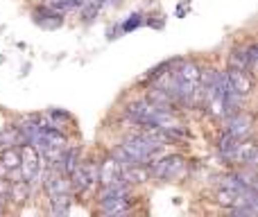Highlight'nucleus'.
<instances>
[{"label": "nucleus", "mask_w": 258, "mask_h": 217, "mask_svg": "<svg viewBox=\"0 0 258 217\" xmlns=\"http://www.w3.org/2000/svg\"><path fill=\"white\" fill-rule=\"evenodd\" d=\"M122 3H125V0H98L100 9H118Z\"/></svg>", "instance_id": "obj_23"}, {"label": "nucleus", "mask_w": 258, "mask_h": 217, "mask_svg": "<svg viewBox=\"0 0 258 217\" xmlns=\"http://www.w3.org/2000/svg\"><path fill=\"white\" fill-rule=\"evenodd\" d=\"M186 14H188V7H183V3H181V5L177 7V16H179V18H183Z\"/></svg>", "instance_id": "obj_24"}, {"label": "nucleus", "mask_w": 258, "mask_h": 217, "mask_svg": "<svg viewBox=\"0 0 258 217\" xmlns=\"http://www.w3.org/2000/svg\"><path fill=\"white\" fill-rule=\"evenodd\" d=\"M222 131L236 138V140H247V138L254 136V118H251L249 111L242 109L222 120Z\"/></svg>", "instance_id": "obj_4"}, {"label": "nucleus", "mask_w": 258, "mask_h": 217, "mask_svg": "<svg viewBox=\"0 0 258 217\" xmlns=\"http://www.w3.org/2000/svg\"><path fill=\"white\" fill-rule=\"evenodd\" d=\"M134 204H136V197H134L132 192H127V195H118V197H111V199H100L98 210L107 217L127 215L129 210L134 208Z\"/></svg>", "instance_id": "obj_9"}, {"label": "nucleus", "mask_w": 258, "mask_h": 217, "mask_svg": "<svg viewBox=\"0 0 258 217\" xmlns=\"http://www.w3.org/2000/svg\"><path fill=\"white\" fill-rule=\"evenodd\" d=\"M120 163L113 159L111 154L107 156L104 161H98V188L100 186H111V183H120Z\"/></svg>", "instance_id": "obj_11"}, {"label": "nucleus", "mask_w": 258, "mask_h": 217, "mask_svg": "<svg viewBox=\"0 0 258 217\" xmlns=\"http://www.w3.org/2000/svg\"><path fill=\"white\" fill-rule=\"evenodd\" d=\"M77 12H80V16H82V21H84V23H93V21H98V16H100V12H102V9H100L98 0H86V3L82 5Z\"/></svg>", "instance_id": "obj_19"}, {"label": "nucleus", "mask_w": 258, "mask_h": 217, "mask_svg": "<svg viewBox=\"0 0 258 217\" xmlns=\"http://www.w3.org/2000/svg\"><path fill=\"white\" fill-rule=\"evenodd\" d=\"M143 21H145V14L143 12H132L125 21H120V30L122 34H129V32H136L138 27H143Z\"/></svg>", "instance_id": "obj_20"}, {"label": "nucleus", "mask_w": 258, "mask_h": 217, "mask_svg": "<svg viewBox=\"0 0 258 217\" xmlns=\"http://www.w3.org/2000/svg\"><path fill=\"white\" fill-rule=\"evenodd\" d=\"M41 3H43V0H41Z\"/></svg>", "instance_id": "obj_27"}, {"label": "nucleus", "mask_w": 258, "mask_h": 217, "mask_svg": "<svg viewBox=\"0 0 258 217\" xmlns=\"http://www.w3.org/2000/svg\"><path fill=\"white\" fill-rule=\"evenodd\" d=\"M48 206H50V215L63 217V215H71V210H73V199H71V195L48 197Z\"/></svg>", "instance_id": "obj_15"}, {"label": "nucleus", "mask_w": 258, "mask_h": 217, "mask_svg": "<svg viewBox=\"0 0 258 217\" xmlns=\"http://www.w3.org/2000/svg\"><path fill=\"white\" fill-rule=\"evenodd\" d=\"M143 25H150V27H154V30H163L165 18L161 16V14H147L145 21H143Z\"/></svg>", "instance_id": "obj_21"}, {"label": "nucleus", "mask_w": 258, "mask_h": 217, "mask_svg": "<svg viewBox=\"0 0 258 217\" xmlns=\"http://www.w3.org/2000/svg\"><path fill=\"white\" fill-rule=\"evenodd\" d=\"M32 195V186L25 179H16V181H9L7 188V199H12L14 204H25Z\"/></svg>", "instance_id": "obj_13"}, {"label": "nucleus", "mask_w": 258, "mask_h": 217, "mask_svg": "<svg viewBox=\"0 0 258 217\" xmlns=\"http://www.w3.org/2000/svg\"><path fill=\"white\" fill-rule=\"evenodd\" d=\"M224 73H227V82L233 93L240 95L242 100L251 98V93H254V77L247 75L245 70H229V68Z\"/></svg>", "instance_id": "obj_10"}, {"label": "nucleus", "mask_w": 258, "mask_h": 217, "mask_svg": "<svg viewBox=\"0 0 258 217\" xmlns=\"http://www.w3.org/2000/svg\"><path fill=\"white\" fill-rule=\"evenodd\" d=\"M43 3L48 5V7L61 12V14H71V12H77V9H80L86 0H43Z\"/></svg>", "instance_id": "obj_18"}, {"label": "nucleus", "mask_w": 258, "mask_h": 217, "mask_svg": "<svg viewBox=\"0 0 258 217\" xmlns=\"http://www.w3.org/2000/svg\"><path fill=\"white\" fill-rule=\"evenodd\" d=\"M43 120L50 124V127L59 129V131H63L66 127H71V124H73V115L68 113L66 109H50V111H45Z\"/></svg>", "instance_id": "obj_14"}, {"label": "nucleus", "mask_w": 258, "mask_h": 217, "mask_svg": "<svg viewBox=\"0 0 258 217\" xmlns=\"http://www.w3.org/2000/svg\"><path fill=\"white\" fill-rule=\"evenodd\" d=\"M21 75H23V77H25V75H30V63H25V66L21 68Z\"/></svg>", "instance_id": "obj_25"}, {"label": "nucleus", "mask_w": 258, "mask_h": 217, "mask_svg": "<svg viewBox=\"0 0 258 217\" xmlns=\"http://www.w3.org/2000/svg\"><path fill=\"white\" fill-rule=\"evenodd\" d=\"M188 174V159L179 152L161 154L152 161L150 165V179L156 181H179Z\"/></svg>", "instance_id": "obj_1"}, {"label": "nucleus", "mask_w": 258, "mask_h": 217, "mask_svg": "<svg viewBox=\"0 0 258 217\" xmlns=\"http://www.w3.org/2000/svg\"><path fill=\"white\" fill-rule=\"evenodd\" d=\"M229 70H245L247 73V59H245V45H236L227 57Z\"/></svg>", "instance_id": "obj_16"}, {"label": "nucleus", "mask_w": 258, "mask_h": 217, "mask_svg": "<svg viewBox=\"0 0 258 217\" xmlns=\"http://www.w3.org/2000/svg\"><path fill=\"white\" fill-rule=\"evenodd\" d=\"M18 150H21V174L25 181H30V186L34 188L36 181H41L43 179L45 172H41V168H43V159H41L39 150H36L34 145H30V142H25V145H18Z\"/></svg>", "instance_id": "obj_3"}, {"label": "nucleus", "mask_w": 258, "mask_h": 217, "mask_svg": "<svg viewBox=\"0 0 258 217\" xmlns=\"http://www.w3.org/2000/svg\"><path fill=\"white\" fill-rule=\"evenodd\" d=\"M120 177L127 186H138V183L150 181V165H125L120 170Z\"/></svg>", "instance_id": "obj_12"}, {"label": "nucleus", "mask_w": 258, "mask_h": 217, "mask_svg": "<svg viewBox=\"0 0 258 217\" xmlns=\"http://www.w3.org/2000/svg\"><path fill=\"white\" fill-rule=\"evenodd\" d=\"M245 59H247V75H251L256 80V68H258V43L249 41L245 45Z\"/></svg>", "instance_id": "obj_17"}, {"label": "nucleus", "mask_w": 258, "mask_h": 217, "mask_svg": "<svg viewBox=\"0 0 258 217\" xmlns=\"http://www.w3.org/2000/svg\"><path fill=\"white\" fill-rule=\"evenodd\" d=\"M122 36V30H120V23H113V25L107 27V41H116Z\"/></svg>", "instance_id": "obj_22"}, {"label": "nucleus", "mask_w": 258, "mask_h": 217, "mask_svg": "<svg viewBox=\"0 0 258 217\" xmlns=\"http://www.w3.org/2000/svg\"><path fill=\"white\" fill-rule=\"evenodd\" d=\"M5 210V199H0V213Z\"/></svg>", "instance_id": "obj_26"}, {"label": "nucleus", "mask_w": 258, "mask_h": 217, "mask_svg": "<svg viewBox=\"0 0 258 217\" xmlns=\"http://www.w3.org/2000/svg\"><path fill=\"white\" fill-rule=\"evenodd\" d=\"M32 21H34V25L41 27V30H59V27L66 23L61 12L48 7L45 3H41V5L34 7V12H32Z\"/></svg>", "instance_id": "obj_8"}, {"label": "nucleus", "mask_w": 258, "mask_h": 217, "mask_svg": "<svg viewBox=\"0 0 258 217\" xmlns=\"http://www.w3.org/2000/svg\"><path fill=\"white\" fill-rule=\"evenodd\" d=\"M258 165V147L251 138L247 140H238L231 152V163L229 168H251L256 170Z\"/></svg>", "instance_id": "obj_5"}, {"label": "nucleus", "mask_w": 258, "mask_h": 217, "mask_svg": "<svg viewBox=\"0 0 258 217\" xmlns=\"http://www.w3.org/2000/svg\"><path fill=\"white\" fill-rule=\"evenodd\" d=\"M0 177L7 179V181L23 179V174H21V150H18V145L0 147Z\"/></svg>", "instance_id": "obj_6"}, {"label": "nucleus", "mask_w": 258, "mask_h": 217, "mask_svg": "<svg viewBox=\"0 0 258 217\" xmlns=\"http://www.w3.org/2000/svg\"><path fill=\"white\" fill-rule=\"evenodd\" d=\"M43 192L45 197H59V195H73V188H71V179L66 174L57 172V170L48 168V172L43 174Z\"/></svg>", "instance_id": "obj_7"}, {"label": "nucleus", "mask_w": 258, "mask_h": 217, "mask_svg": "<svg viewBox=\"0 0 258 217\" xmlns=\"http://www.w3.org/2000/svg\"><path fill=\"white\" fill-rule=\"evenodd\" d=\"M71 188L75 195H89L98 188V161L95 159H80L71 174Z\"/></svg>", "instance_id": "obj_2"}]
</instances>
